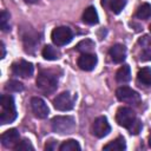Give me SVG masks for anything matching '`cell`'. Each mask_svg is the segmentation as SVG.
I'll list each match as a JSON object with an SVG mask.
<instances>
[{
  "mask_svg": "<svg viewBox=\"0 0 151 151\" xmlns=\"http://www.w3.org/2000/svg\"><path fill=\"white\" fill-rule=\"evenodd\" d=\"M116 120L118 125L127 129L130 133L137 134L142 129V123L138 120L134 111L130 107H119L116 113Z\"/></svg>",
  "mask_w": 151,
  "mask_h": 151,
  "instance_id": "obj_1",
  "label": "cell"
},
{
  "mask_svg": "<svg viewBox=\"0 0 151 151\" xmlns=\"http://www.w3.org/2000/svg\"><path fill=\"white\" fill-rule=\"evenodd\" d=\"M0 105H1L0 123L1 124L12 123L17 118V110L13 97L9 94H2L0 99Z\"/></svg>",
  "mask_w": 151,
  "mask_h": 151,
  "instance_id": "obj_2",
  "label": "cell"
},
{
  "mask_svg": "<svg viewBox=\"0 0 151 151\" xmlns=\"http://www.w3.org/2000/svg\"><path fill=\"white\" fill-rule=\"evenodd\" d=\"M52 130L60 134L70 133L76 127V120L71 116H57L51 122Z\"/></svg>",
  "mask_w": 151,
  "mask_h": 151,
  "instance_id": "obj_3",
  "label": "cell"
},
{
  "mask_svg": "<svg viewBox=\"0 0 151 151\" xmlns=\"http://www.w3.org/2000/svg\"><path fill=\"white\" fill-rule=\"evenodd\" d=\"M58 86V79L48 72H40L37 78V87L44 93H52Z\"/></svg>",
  "mask_w": 151,
  "mask_h": 151,
  "instance_id": "obj_4",
  "label": "cell"
},
{
  "mask_svg": "<svg viewBox=\"0 0 151 151\" xmlns=\"http://www.w3.org/2000/svg\"><path fill=\"white\" fill-rule=\"evenodd\" d=\"M73 38L72 31L66 26H59L55 27L51 33V39L54 45L57 46H64L68 44Z\"/></svg>",
  "mask_w": 151,
  "mask_h": 151,
  "instance_id": "obj_5",
  "label": "cell"
},
{
  "mask_svg": "<svg viewBox=\"0 0 151 151\" xmlns=\"http://www.w3.org/2000/svg\"><path fill=\"white\" fill-rule=\"evenodd\" d=\"M116 97L118 100L130 104V105H138L140 103V96L138 94V92H136L134 90H132L127 86H122V87L117 88Z\"/></svg>",
  "mask_w": 151,
  "mask_h": 151,
  "instance_id": "obj_6",
  "label": "cell"
},
{
  "mask_svg": "<svg viewBox=\"0 0 151 151\" xmlns=\"http://www.w3.org/2000/svg\"><path fill=\"white\" fill-rule=\"evenodd\" d=\"M53 106L59 111H70L74 106V97L70 92H63L53 99Z\"/></svg>",
  "mask_w": 151,
  "mask_h": 151,
  "instance_id": "obj_7",
  "label": "cell"
},
{
  "mask_svg": "<svg viewBox=\"0 0 151 151\" xmlns=\"http://www.w3.org/2000/svg\"><path fill=\"white\" fill-rule=\"evenodd\" d=\"M111 131V126L107 122L106 117H98L94 119L93 124H92V133L98 137V138H103L105 136H107Z\"/></svg>",
  "mask_w": 151,
  "mask_h": 151,
  "instance_id": "obj_8",
  "label": "cell"
},
{
  "mask_svg": "<svg viewBox=\"0 0 151 151\" xmlns=\"http://www.w3.org/2000/svg\"><path fill=\"white\" fill-rule=\"evenodd\" d=\"M137 51L140 60L143 61L151 60V38L147 35L140 38L137 42Z\"/></svg>",
  "mask_w": 151,
  "mask_h": 151,
  "instance_id": "obj_9",
  "label": "cell"
},
{
  "mask_svg": "<svg viewBox=\"0 0 151 151\" xmlns=\"http://www.w3.org/2000/svg\"><path fill=\"white\" fill-rule=\"evenodd\" d=\"M33 65L26 60H19L12 64V72L15 76L22 77V78H27L31 77L33 74Z\"/></svg>",
  "mask_w": 151,
  "mask_h": 151,
  "instance_id": "obj_10",
  "label": "cell"
},
{
  "mask_svg": "<svg viewBox=\"0 0 151 151\" xmlns=\"http://www.w3.org/2000/svg\"><path fill=\"white\" fill-rule=\"evenodd\" d=\"M31 109H32V112L34 113L35 117L38 118H46L50 113V109L47 106V104L39 97H33L31 99Z\"/></svg>",
  "mask_w": 151,
  "mask_h": 151,
  "instance_id": "obj_11",
  "label": "cell"
},
{
  "mask_svg": "<svg viewBox=\"0 0 151 151\" xmlns=\"http://www.w3.org/2000/svg\"><path fill=\"white\" fill-rule=\"evenodd\" d=\"M97 55L93 53H83L79 58H78V66L80 70L83 71H92L96 65H97Z\"/></svg>",
  "mask_w": 151,
  "mask_h": 151,
  "instance_id": "obj_12",
  "label": "cell"
},
{
  "mask_svg": "<svg viewBox=\"0 0 151 151\" xmlns=\"http://www.w3.org/2000/svg\"><path fill=\"white\" fill-rule=\"evenodd\" d=\"M20 136L17 129H9L6 132L1 134V143L5 147H15V145L19 143Z\"/></svg>",
  "mask_w": 151,
  "mask_h": 151,
  "instance_id": "obj_13",
  "label": "cell"
},
{
  "mask_svg": "<svg viewBox=\"0 0 151 151\" xmlns=\"http://www.w3.org/2000/svg\"><path fill=\"white\" fill-rule=\"evenodd\" d=\"M109 54H110L112 61H114L117 64L123 63L126 58V47L122 44H116L110 48Z\"/></svg>",
  "mask_w": 151,
  "mask_h": 151,
  "instance_id": "obj_14",
  "label": "cell"
},
{
  "mask_svg": "<svg viewBox=\"0 0 151 151\" xmlns=\"http://www.w3.org/2000/svg\"><path fill=\"white\" fill-rule=\"evenodd\" d=\"M83 21L88 24V25L98 24V21H99L98 13H97V11H96V8L93 6H90V7H87L84 11V13H83Z\"/></svg>",
  "mask_w": 151,
  "mask_h": 151,
  "instance_id": "obj_15",
  "label": "cell"
},
{
  "mask_svg": "<svg viewBox=\"0 0 151 151\" xmlns=\"http://www.w3.org/2000/svg\"><path fill=\"white\" fill-rule=\"evenodd\" d=\"M137 81L143 86H151V68L143 67L137 73Z\"/></svg>",
  "mask_w": 151,
  "mask_h": 151,
  "instance_id": "obj_16",
  "label": "cell"
},
{
  "mask_svg": "<svg viewBox=\"0 0 151 151\" xmlns=\"http://www.w3.org/2000/svg\"><path fill=\"white\" fill-rule=\"evenodd\" d=\"M116 79L120 84H124V83L130 81V79H131V70H130V66L129 65L122 66L117 71V73H116Z\"/></svg>",
  "mask_w": 151,
  "mask_h": 151,
  "instance_id": "obj_17",
  "label": "cell"
},
{
  "mask_svg": "<svg viewBox=\"0 0 151 151\" xmlns=\"http://www.w3.org/2000/svg\"><path fill=\"white\" fill-rule=\"evenodd\" d=\"M103 149L104 150H110V151H120V150L126 149V143H125V139L123 137H118L114 140L106 144Z\"/></svg>",
  "mask_w": 151,
  "mask_h": 151,
  "instance_id": "obj_18",
  "label": "cell"
},
{
  "mask_svg": "<svg viewBox=\"0 0 151 151\" xmlns=\"http://www.w3.org/2000/svg\"><path fill=\"white\" fill-rule=\"evenodd\" d=\"M59 55H60L59 51H58L55 47L51 46V45L45 46L44 50H42V57H44L46 60H57V59L59 58Z\"/></svg>",
  "mask_w": 151,
  "mask_h": 151,
  "instance_id": "obj_19",
  "label": "cell"
},
{
  "mask_svg": "<svg viewBox=\"0 0 151 151\" xmlns=\"http://www.w3.org/2000/svg\"><path fill=\"white\" fill-rule=\"evenodd\" d=\"M93 50H94V42L90 39L81 40L77 45V51H79L81 53H92Z\"/></svg>",
  "mask_w": 151,
  "mask_h": 151,
  "instance_id": "obj_20",
  "label": "cell"
},
{
  "mask_svg": "<svg viewBox=\"0 0 151 151\" xmlns=\"http://www.w3.org/2000/svg\"><path fill=\"white\" fill-rule=\"evenodd\" d=\"M60 151H79L80 150V145L77 140L74 139H68L61 143V145L58 147Z\"/></svg>",
  "mask_w": 151,
  "mask_h": 151,
  "instance_id": "obj_21",
  "label": "cell"
},
{
  "mask_svg": "<svg viewBox=\"0 0 151 151\" xmlns=\"http://www.w3.org/2000/svg\"><path fill=\"white\" fill-rule=\"evenodd\" d=\"M136 17L138 19H147L151 17V5L150 4H142L137 12H136Z\"/></svg>",
  "mask_w": 151,
  "mask_h": 151,
  "instance_id": "obj_22",
  "label": "cell"
},
{
  "mask_svg": "<svg viewBox=\"0 0 151 151\" xmlns=\"http://www.w3.org/2000/svg\"><path fill=\"white\" fill-rule=\"evenodd\" d=\"M126 1H127V0H111L109 8H110L113 13L118 14V13H120V12L123 11V8L125 7Z\"/></svg>",
  "mask_w": 151,
  "mask_h": 151,
  "instance_id": "obj_23",
  "label": "cell"
},
{
  "mask_svg": "<svg viewBox=\"0 0 151 151\" xmlns=\"http://www.w3.org/2000/svg\"><path fill=\"white\" fill-rule=\"evenodd\" d=\"M6 90L9 92H20L24 90V85L18 80H9L6 83Z\"/></svg>",
  "mask_w": 151,
  "mask_h": 151,
  "instance_id": "obj_24",
  "label": "cell"
},
{
  "mask_svg": "<svg viewBox=\"0 0 151 151\" xmlns=\"http://www.w3.org/2000/svg\"><path fill=\"white\" fill-rule=\"evenodd\" d=\"M0 27L2 31L9 29V13L7 11H2L0 14Z\"/></svg>",
  "mask_w": 151,
  "mask_h": 151,
  "instance_id": "obj_25",
  "label": "cell"
},
{
  "mask_svg": "<svg viewBox=\"0 0 151 151\" xmlns=\"http://www.w3.org/2000/svg\"><path fill=\"white\" fill-rule=\"evenodd\" d=\"M33 149H34L33 145L27 139H24V140L19 142L14 147V150H17V151H28V150H33Z\"/></svg>",
  "mask_w": 151,
  "mask_h": 151,
  "instance_id": "obj_26",
  "label": "cell"
},
{
  "mask_svg": "<svg viewBox=\"0 0 151 151\" xmlns=\"http://www.w3.org/2000/svg\"><path fill=\"white\" fill-rule=\"evenodd\" d=\"M58 147V145H57V142H54V140H51L48 144H46V146H45V150H55Z\"/></svg>",
  "mask_w": 151,
  "mask_h": 151,
  "instance_id": "obj_27",
  "label": "cell"
},
{
  "mask_svg": "<svg viewBox=\"0 0 151 151\" xmlns=\"http://www.w3.org/2000/svg\"><path fill=\"white\" fill-rule=\"evenodd\" d=\"M110 2H111V0H101V5L104 7H109L110 6Z\"/></svg>",
  "mask_w": 151,
  "mask_h": 151,
  "instance_id": "obj_28",
  "label": "cell"
},
{
  "mask_svg": "<svg viewBox=\"0 0 151 151\" xmlns=\"http://www.w3.org/2000/svg\"><path fill=\"white\" fill-rule=\"evenodd\" d=\"M5 53H6V52H5V46H4V44L1 42V58L5 57Z\"/></svg>",
  "mask_w": 151,
  "mask_h": 151,
  "instance_id": "obj_29",
  "label": "cell"
},
{
  "mask_svg": "<svg viewBox=\"0 0 151 151\" xmlns=\"http://www.w3.org/2000/svg\"><path fill=\"white\" fill-rule=\"evenodd\" d=\"M26 2H28V4H35V2H38L39 0H25Z\"/></svg>",
  "mask_w": 151,
  "mask_h": 151,
  "instance_id": "obj_30",
  "label": "cell"
},
{
  "mask_svg": "<svg viewBox=\"0 0 151 151\" xmlns=\"http://www.w3.org/2000/svg\"><path fill=\"white\" fill-rule=\"evenodd\" d=\"M149 145H150V147H151V134H150V137H149Z\"/></svg>",
  "mask_w": 151,
  "mask_h": 151,
  "instance_id": "obj_31",
  "label": "cell"
},
{
  "mask_svg": "<svg viewBox=\"0 0 151 151\" xmlns=\"http://www.w3.org/2000/svg\"><path fill=\"white\" fill-rule=\"evenodd\" d=\"M149 29H150V32H151V24H150V26H149Z\"/></svg>",
  "mask_w": 151,
  "mask_h": 151,
  "instance_id": "obj_32",
  "label": "cell"
}]
</instances>
